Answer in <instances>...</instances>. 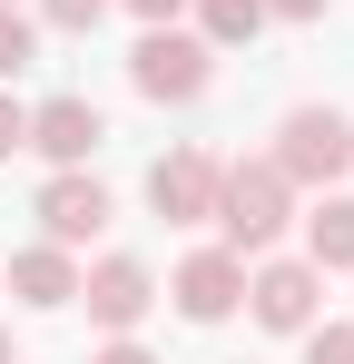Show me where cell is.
Listing matches in <instances>:
<instances>
[{
  "label": "cell",
  "instance_id": "obj_1",
  "mask_svg": "<svg viewBox=\"0 0 354 364\" xmlns=\"http://www.w3.org/2000/svg\"><path fill=\"white\" fill-rule=\"evenodd\" d=\"M286 217H295V187H286L276 158H236L227 178H217V227H227L236 256L276 246V237H286Z\"/></svg>",
  "mask_w": 354,
  "mask_h": 364
},
{
  "label": "cell",
  "instance_id": "obj_2",
  "mask_svg": "<svg viewBox=\"0 0 354 364\" xmlns=\"http://www.w3.org/2000/svg\"><path fill=\"white\" fill-rule=\"evenodd\" d=\"M128 79H138V99H168V109H187V99H207V79H217V50H207L197 30L158 20V30H138V50H128Z\"/></svg>",
  "mask_w": 354,
  "mask_h": 364
},
{
  "label": "cell",
  "instance_id": "obj_3",
  "mask_svg": "<svg viewBox=\"0 0 354 364\" xmlns=\"http://www.w3.org/2000/svg\"><path fill=\"white\" fill-rule=\"evenodd\" d=\"M276 168H286V187H335L354 168V119H335V109H286V119H276Z\"/></svg>",
  "mask_w": 354,
  "mask_h": 364
},
{
  "label": "cell",
  "instance_id": "obj_4",
  "mask_svg": "<svg viewBox=\"0 0 354 364\" xmlns=\"http://www.w3.org/2000/svg\"><path fill=\"white\" fill-rule=\"evenodd\" d=\"M177 315H187V325H227L236 305H246V256H236V246H197V256H187V266H177Z\"/></svg>",
  "mask_w": 354,
  "mask_h": 364
},
{
  "label": "cell",
  "instance_id": "obj_5",
  "mask_svg": "<svg viewBox=\"0 0 354 364\" xmlns=\"http://www.w3.org/2000/svg\"><path fill=\"white\" fill-rule=\"evenodd\" d=\"M246 305H256V325L305 335V325H315V305H325V276H315L305 256H266V266L246 276Z\"/></svg>",
  "mask_w": 354,
  "mask_h": 364
},
{
  "label": "cell",
  "instance_id": "obj_6",
  "mask_svg": "<svg viewBox=\"0 0 354 364\" xmlns=\"http://www.w3.org/2000/svg\"><path fill=\"white\" fill-rule=\"evenodd\" d=\"M69 305H89V325H109V335H138V315L158 305V276H148L138 256H99Z\"/></svg>",
  "mask_w": 354,
  "mask_h": 364
},
{
  "label": "cell",
  "instance_id": "obj_7",
  "mask_svg": "<svg viewBox=\"0 0 354 364\" xmlns=\"http://www.w3.org/2000/svg\"><path fill=\"white\" fill-rule=\"evenodd\" d=\"M217 178H227V168H217L207 148H177V158L148 168V207H158L168 227H207V217H217Z\"/></svg>",
  "mask_w": 354,
  "mask_h": 364
},
{
  "label": "cell",
  "instance_id": "obj_8",
  "mask_svg": "<svg viewBox=\"0 0 354 364\" xmlns=\"http://www.w3.org/2000/svg\"><path fill=\"white\" fill-rule=\"evenodd\" d=\"M40 227H50V246H89L109 227V187L89 178V168H59V178L40 187Z\"/></svg>",
  "mask_w": 354,
  "mask_h": 364
},
{
  "label": "cell",
  "instance_id": "obj_9",
  "mask_svg": "<svg viewBox=\"0 0 354 364\" xmlns=\"http://www.w3.org/2000/svg\"><path fill=\"white\" fill-rule=\"evenodd\" d=\"M99 138H109V119H99L89 99H40V109H30V148H40L50 168H89Z\"/></svg>",
  "mask_w": 354,
  "mask_h": 364
},
{
  "label": "cell",
  "instance_id": "obj_10",
  "mask_svg": "<svg viewBox=\"0 0 354 364\" xmlns=\"http://www.w3.org/2000/svg\"><path fill=\"white\" fill-rule=\"evenodd\" d=\"M10 296L20 305H69L79 296V266H69V246H20V256H10Z\"/></svg>",
  "mask_w": 354,
  "mask_h": 364
},
{
  "label": "cell",
  "instance_id": "obj_11",
  "mask_svg": "<svg viewBox=\"0 0 354 364\" xmlns=\"http://www.w3.org/2000/svg\"><path fill=\"white\" fill-rule=\"evenodd\" d=\"M305 266H315V276L354 266V197H325V207L305 217Z\"/></svg>",
  "mask_w": 354,
  "mask_h": 364
},
{
  "label": "cell",
  "instance_id": "obj_12",
  "mask_svg": "<svg viewBox=\"0 0 354 364\" xmlns=\"http://www.w3.org/2000/svg\"><path fill=\"white\" fill-rule=\"evenodd\" d=\"M187 10H197V40L207 50H236V40L266 30V0H187Z\"/></svg>",
  "mask_w": 354,
  "mask_h": 364
},
{
  "label": "cell",
  "instance_id": "obj_13",
  "mask_svg": "<svg viewBox=\"0 0 354 364\" xmlns=\"http://www.w3.org/2000/svg\"><path fill=\"white\" fill-rule=\"evenodd\" d=\"M30 50H40V30H30V20L0 0V79H20V69H30Z\"/></svg>",
  "mask_w": 354,
  "mask_h": 364
},
{
  "label": "cell",
  "instance_id": "obj_14",
  "mask_svg": "<svg viewBox=\"0 0 354 364\" xmlns=\"http://www.w3.org/2000/svg\"><path fill=\"white\" fill-rule=\"evenodd\" d=\"M305 364H354V325H305Z\"/></svg>",
  "mask_w": 354,
  "mask_h": 364
},
{
  "label": "cell",
  "instance_id": "obj_15",
  "mask_svg": "<svg viewBox=\"0 0 354 364\" xmlns=\"http://www.w3.org/2000/svg\"><path fill=\"white\" fill-rule=\"evenodd\" d=\"M40 20H50V30H99L109 0H40Z\"/></svg>",
  "mask_w": 354,
  "mask_h": 364
},
{
  "label": "cell",
  "instance_id": "obj_16",
  "mask_svg": "<svg viewBox=\"0 0 354 364\" xmlns=\"http://www.w3.org/2000/svg\"><path fill=\"white\" fill-rule=\"evenodd\" d=\"M20 148H30V109H20V99H0V158H20Z\"/></svg>",
  "mask_w": 354,
  "mask_h": 364
},
{
  "label": "cell",
  "instance_id": "obj_17",
  "mask_svg": "<svg viewBox=\"0 0 354 364\" xmlns=\"http://www.w3.org/2000/svg\"><path fill=\"white\" fill-rule=\"evenodd\" d=\"M89 364H158V355H148L138 335H109V345H99V355H89Z\"/></svg>",
  "mask_w": 354,
  "mask_h": 364
},
{
  "label": "cell",
  "instance_id": "obj_18",
  "mask_svg": "<svg viewBox=\"0 0 354 364\" xmlns=\"http://www.w3.org/2000/svg\"><path fill=\"white\" fill-rule=\"evenodd\" d=\"M335 0H266V20H325Z\"/></svg>",
  "mask_w": 354,
  "mask_h": 364
},
{
  "label": "cell",
  "instance_id": "obj_19",
  "mask_svg": "<svg viewBox=\"0 0 354 364\" xmlns=\"http://www.w3.org/2000/svg\"><path fill=\"white\" fill-rule=\"evenodd\" d=\"M128 10H138V20H148V30H158V20H177V10H187V0H128Z\"/></svg>",
  "mask_w": 354,
  "mask_h": 364
},
{
  "label": "cell",
  "instance_id": "obj_20",
  "mask_svg": "<svg viewBox=\"0 0 354 364\" xmlns=\"http://www.w3.org/2000/svg\"><path fill=\"white\" fill-rule=\"evenodd\" d=\"M0 364H20V345H10V325H0Z\"/></svg>",
  "mask_w": 354,
  "mask_h": 364
}]
</instances>
